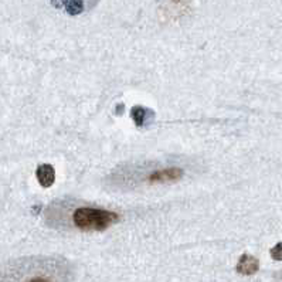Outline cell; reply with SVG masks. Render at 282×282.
<instances>
[{
  "label": "cell",
  "instance_id": "1",
  "mask_svg": "<svg viewBox=\"0 0 282 282\" xmlns=\"http://www.w3.org/2000/svg\"><path fill=\"white\" fill-rule=\"evenodd\" d=\"M71 267L64 258L27 257L0 268V282H70Z\"/></svg>",
  "mask_w": 282,
  "mask_h": 282
},
{
  "label": "cell",
  "instance_id": "2",
  "mask_svg": "<svg viewBox=\"0 0 282 282\" xmlns=\"http://www.w3.org/2000/svg\"><path fill=\"white\" fill-rule=\"evenodd\" d=\"M118 219L119 216L114 212L82 206L72 209L70 223L72 227L81 231H104L116 223Z\"/></svg>",
  "mask_w": 282,
  "mask_h": 282
},
{
  "label": "cell",
  "instance_id": "3",
  "mask_svg": "<svg viewBox=\"0 0 282 282\" xmlns=\"http://www.w3.org/2000/svg\"><path fill=\"white\" fill-rule=\"evenodd\" d=\"M183 176V170L180 168H166L158 169L150 172L148 176L145 177V183L148 185H155V183H170V182H177Z\"/></svg>",
  "mask_w": 282,
  "mask_h": 282
},
{
  "label": "cell",
  "instance_id": "4",
  "mask_svg": "<svg viewBox=\"0 0 282 282\" xmlns=\"http://www.w3.org/2000/svg\"><path fill=\"white\" fill-rule=\"evenodd\" d=\"M258 268H260V263L256 257L244 254L238 261L237 273L241 275H254L258 271Z\"/></svg>",
  "mask_w": 282,
  "mask_h": 282
},
{
  "label": "cell",
  "instance_id": "5",
  "mask_svg": "<svg viewBox=\"0 0 282 282\" xmlns=\"http://www.w3.org/2000/svg\"><path fill=\"white\" fill-rule=\"evenodd\" d=\"M35 176H37L38 183L43 187H50V186H53L54 180H55V170L51 165H40L37 168Z\"/></svg>",
  "mask_w": 282,
  "mask_h": 282
},
{
  "label": "cell",
  "instance_id": "6",
  "mask_svg": "<svg viewBox=\"0 0 282 282\" xmlns=\"http://www.w3.org/2000/svg\"><path fill=\"white\" fill-rule=\"evenodd\" d=\"M149 115H152V111L141 105L133 106L131 109V116H132V119L135 121V124H136L138 128H142L145 125L146 119L149 118Z\"/></svg>",
  "mask_w": 282,
  "mask_h": 282
},
{
  "label": "cell",
  "instance_id": "7",
  "mask_svg": "<svg viewBox=\"0 0 282 282\" xmlns=\"http://www.w3.org/2000/svg\"><path fill=\"white\" fill-rule=\"evenodd\" d=\"M65 7H67L68 14L77 16V14H79L84 10V3H82V0H68V3H67Z\"/></svg>",
  "mask_w": 282,
  "mask_h": 282
},
{
  "label": "cell",
  "instance_id": "8",
  "mask_svg": "<svg viewBox=\"0 0 282 282\" xmlns=\"http://www.w3.org/2000/svg\"><path fill=\"white\" fill-rule=\"evenodd\" d=\"M271 257L277 261H282V243H278L275 247L271 250Z\"/></svg>",
  "mask_w": 282,
  "mask_h": 282
},
{
  "label": "cell",
  "instance_id": "9",
  "mask_svg": "<svg viewBox=\"0 0 282 282\" xmlns=\"http://www.w3.org/2000/svg\"><path fill=\"white\" fill-rule=\"evenodd\" d=\"M51 3H53L54 7H57V9H61V7H64V6H67L68 0H51Z\"/></svg>",
  "mask_w": 282,
  "mask_h": 282
}]
</instances>
